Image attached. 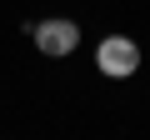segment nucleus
Listing matches in <instances>:
<instances>
[{
  "label": "nucleus",
  "instance_id": "obj_1",
  "mask_svg": "<svg viewBox=\"0 0 150 140\" xmlns=\"http://www.w3.org/2000/svg\"><path fill=\"white\" fill-rule=\"evenodd\" d=\"M95 65H100V75L125 80V75L140 70V45H135L130 35H105V40L95 45Z\"/></svg>",
  "mask_w": 150,
  "mask_h": 140
},
{
  "label": "nucleus",
  "instance_id": "obj_2",
  "mask_svg": "<svg viewBox=\"0 0 150 140\" xmlns=\"http://www.w3.org/2000/svg\"><path fill=\"white\" fill-rule=\"evenodd\" d=\"M30 35L40 45V55H50V60H65L80 45V25L75 20H40V25H30Z\"/></svg>",
  "mask_w": 150,
  "mask_h": 140
}]
</instances>
